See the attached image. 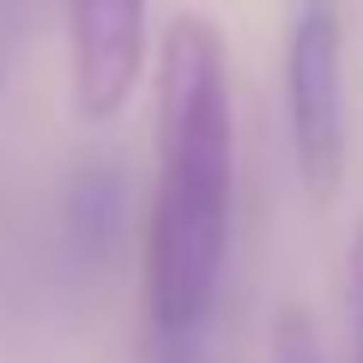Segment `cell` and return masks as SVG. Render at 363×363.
<instances>
[{
	"label": "cell",
	"instance_id": "obj_1",
	"mask_svg": "<svg viewBox=\"0 0 363 363\" xmlns=\"http://www.w3.org/2000/svg\"><path fill=\"white\" fill-rule=\"evenodd\" d=\"M236 109L224 30L200 13L169 18L157 43V194L145 224V327L188 333L212 321L230 260Z\"/></svg>",
	"mask_w": 363,
	"mask_h": 363
},
{
	"label": "cell",
	"instance_id": "obj_2",
	"mask_svg": "<svg viewBox=\"0 0 363 363\" xmlns=\"http://www.w3.org/2000/svg\"><path fill=\"white\" fill-rule=\"evenodd\" d=\"M285 109L291 152L309 194H333L345 176V13L339 0H297L285 43Z\"/></svg>",
	"mask_w": 363,
	"mask_h": 363
},
{
	"label": "cell",
	"instance_id": "obj_3",
	"mask_svg": "<svg viewBox=\"0 0 363 363\" xmlns=\"http://www.w3.org/2000/svg\"><path fill=\"white\" fill-rule=\"evenodd\" d=\"M67 55H73V109L85 121H116L140 91L152 55L145 0H67Z\"/></svg>",
	"mask_w": 363,
	"mask_h": 363
},
{
	"label": "cell",
	"instance_id": "obj_4",
	"mask_svg": "<svg viewBox=\"0 0 363 363\" xmlns=\"http://www.w3.org/2000/svg\"><path fill=\"white\" fill-rule=\"evenodd\" d=\"M121 218H128V188H121V169L116 164H85L73 169L61 194V236L79 260H104L116 255L121 242Z\"/></svg>",
	"mask_w": 363,
	"mask_h": 363
},
{
	"label": "cell",
	"instance_id": "obj_5",
	"mask_svg": "<svg viewBox=\"0 0 363 363\" xmlns=\"http://www.w3.org/2000/svg\"><path fill=\"white\" fill-rule=\"evenodd\" d=\"M272 363H327V345L315 333V321L303 309L272 315Z\"/></svg>",
	"mask_w": 363,
	"mask_h": 363
},
{
	"label": "cell",
	"instance_id": "obj_6",
	"mask_svg": "<svg viewBox=\"0 0 363 363\" xmlns=\"http://www.w3.org/2000/svg\"><path fill=\"white\" fill-rule=\"evenodd\" d=\"M145 363H206V327H188V333H152Z\"/></svg>",
	"mask_w": 363,
	"mask_h": 363
},
{
	"label": "cell",
	"instance_id": "obj_7",
	"mask_svg": "<svg viewBox=\"0 0 363 363\" xmlns=\"http://www.w3.org/2000/svg\"><path fill=\"white\" fill-rule=\"evenodd\" d=\"M345 297H351V351L363 363V224L351 230V255H345Z\"/></svg>",
	"mask_w": 363,
	"mask_h": 363
}]
</instances>
